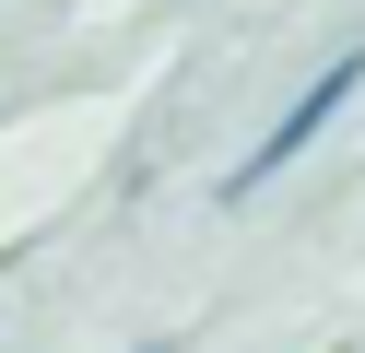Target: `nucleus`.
I'll list each match as a JSON object with an SVG mask.
<instances>
[{"label": "nucleus", "instance_id": "1", "mask_svg": "<svg viewBox=\"0 0 365 353\" xmlns=\"http://www.w3.org/2000/svg\"><path fill=\"white\" fill-rule=\"evenodd\" d=\"M354 94H365V47H341L330 71H307V83H294V106L271 118V141H259V153H247V165H236V177H224V188H236V200H247V188H271V177H283V165L307 153V141L330 130L341 106H354Z\"/></svg>", "mask_w": 365, "mask_h": 353}, {"label": "nucleus", "instance_id": "2", "mask_svg": "<svg viewBox=\"0 0 365 353\" xmlns=\"http://www.w3.org/2000/svg\"><path fill=\"white\" fill-rule=\"evenodd\" d=\"M142 353H165V342H142Z\"/></svg>", "mask_w": 365, "mask_h": 353}]
</instances>
